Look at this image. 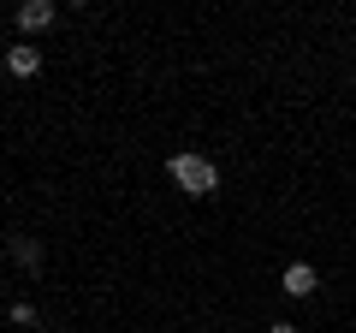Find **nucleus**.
<instances>
[{
    "mask_svg": "<svg viewBox=\"0 0 356 333\" xmlns=\"http://www.w3.org/2000/svg\"><path fill=\"white\" fill-rule=\"evenodd\" d=\"M166 173H172V185H178L184 196H214V191H220V166L208 161V155H196V149L172 155V161H166Z\"/></svg>",
    "mask_w": 356,
    "mask_h": 333,
    "instance_id": "f257e3e1",
    "label": "nucleus"
},
{
    "mask_svg": "<svg viewBox=\"0 0 356 333\" xmlns=\"http://www.w3.org/2000/svg\"><path fill=\"white\" fill-rule=\"evenodd\" d=\"M280 286H285L291 297H315V292H321V274L309 268V262H291V268L280 274Z\"/></svg>",
    "mask_w": 356,
    "mask_h": 333,
    "instance_id": "f03ea898",
    "label": "nucleus"
},
{
    "mask_svg": "<svg viewBox=\"0 0 356 333\" xmlns=\"http://www.w3.org/2000/svg\"><path fill=\"white\" fill-rule=\"evenodd\" d=\"M54 0H24V6H18V30H48L54 24Z\"/></svg>",
    "mask_w": 356,
    "mask_h": 333,
    "instance_id": "7ed1b4c3",
    "label": "nucleus"
},
{
    "mask_svg": "<svg viewBox=\"0 0 356 333\" xmlns=\"http://www.w3.org/2000/svg\"><path fill=\"white\" fill-rule=\"evenodd\" d=\"M6 72H13V77H36L42 72V54L18 42V48H6Z\"/></svg>",
    "mask_w": 356,
    "mask_h": 333,
    "instance_id": "20e7f679",
    "label": "nucleus"
},
{
    "mask_svg": "<svg viewBox=\"0 0 356 333\" xmlns=\"http://www.w3.org/2000/svg\"><path fill=\"white\" fill-rule=\"evenodd\" d=\"M6 250H13L18 268H42V244L36 238H6Z\"/></svg>",
    "mask_w": 356,
    "mask_h": 333,
    "instance_id": "39448f33",
    "label": "nucleus"
},
{
    "mask_svg": "<svg viewBox=\"0 0 356 333\" xmlns=\"http://www.w3.org/2000/svg\"><path fill=\"white\" fill-rule=\"evenodd\" d=\"M6 316H13L18 327H36V309H30V304H13V309H6Z\"/></svg>",
    "mask_w": 356,
    "mask_h": 333,
    "instance_id": "423d86ee",
    "label": "nucleus"
},
{
    "mask_svg": "<svg viewBox=\"0 0 356 333\" xmlns=\"http://www.w3.org/2000/svg\"><path fill=\"white\" fill-rule=\"evenodd\" d=\"M267 333H297V327H291V321H273V327H267Z\"/></svg>",
    "mask_w": 356,
    "mask_h": 333,
    "instance_id": "0eeeda50",
    "label": "nucleus"
}]
</instances>
